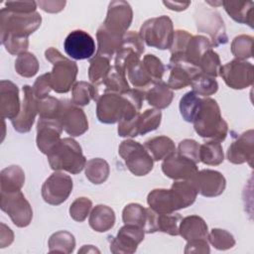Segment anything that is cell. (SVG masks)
<instances>
[{
    "label": "cell",
    "instance_id": "33",
    "mask_svg": "<svg viewBox=\"0 0 254 254\" xmlns=\"http://www.w3.org/2000/svg\"><path fill=\"white\" fill-rule=\"evenodd\" d=\"M210 49H212V45L206 37L200 35L192 36L188 43L184 57L189 63L198 67L201 57Z\"/></svg>",
    "mask_w": 254,
    "mask_h": 254
},
{
    "label": "cell",
    "instance_id": "13",
    "mask_svg": "<svg viewBox=\"0 0 254 254\" xmlns=\"http://www.w3.org/2000/svg\"><path fill=\"white\" fill-rule=\"evenodd\" d=\"M72 187V180L68 175L56 171L43 184L42 197L49 204L59 205L67 199Z\"/></svg>",
    "mask_w": 254,
    "mask_h": 254
},
{
    "label": "cell",
    "instance_id": "30",
    "mask_svg": "<svg viewBox=\"0 0 254 254\" xmlns=\"http://www.w3.org/2000/svg\"><path fill=\"white\" fill-rule=\"evenodd\" d=\"M225 12L235 22L240 24H247L253 28V2L240 1H222Z\"/></svg>",
    "mask_w": 254,
    "mask_h": 254
},
{
    "label": "cell",
    "instance_id": "9",
    "mask_svg": "<svg viewBox=\"0 0 254 254\" xmlns=\"http://www.w3.org/2000/svg\"><path fill=\"white\" fill-rule=\"evenodd\" d=\"M0 208L9 215L12 222L18 227H26L32 221V206L21 190L1 192Z\"/></svg>",
    "mask_w": 254,
    "mask_h": 254
},
{
    "label": "cell",
    "instance_id": "25",
    "mask_svg": "<svg viewBox=\"0 0 254 254\" xmlns=\"http://www.w3.org/2000/svg\"><path fill=\"white\" fill-rule=\"evenodd\" d=\"M93 86V100L97 101L99 97L105 93H119L123 94L130 89L126 74L116 68L114 65L106 74V76L99 82L92 84Z\"/></svg>",
    "mask_w": 254,
    "mask_h": 254
},
{
    "label": "cell",
    "instance_id": "34",
    "mask_svg": "<svg viewBox=\"0 0 254 254\" xmlns=\"http://www.w3.org/2000/svg\"><path fill=\"white\" fill-rule=\"evenodd\" d=\"M84 170L85 177L93 185L103 184L108 179L110 174L108 163L101 158H94L87 161Z\"/></svg>",
    "mask_w": 254,
    "mask_h": 254
},
{
    "label": "cell",
    "instance_id": "24",
    "mask_svg": "<svg viewBox=\"0 0 254 254\" xmlns=\"http://www.w3.org/2000/svg\"><path fill=\"white\" fill-rule=\"evenodd\" d=\"M21 111L19 88L10 80L0 81V113L2 119L13 120Z\"/></svg>",
    "mask_w": 254,
    "mask_h": 254
},
{
    "label": "cell",
    "instance_id": "5",
    "mask_svg": "<svg viewBox=\"0 0 254 254\" xmlns=\"http://www.w3.org/2000/svg\"><path fill=\"white\" fill-rule=\"evenodd\" d=\"M45 57L53 64V69L50 72L53 90L58 93L68 92L76 79L78 70L76 64L53 47L46 50Z\"/></svg>",
    "mask_w": 254,
    "mask_h": 254
},
{
    "label": "cell",
    "instance_id": "16",
    "mask_svg": "<svg viewBox=\"0 0 254 254\" xmlns=\"http://www.w3.org/2000/svg\"><path fill=\"white\" fill-rule=\"evenodd\" d=\"M145 230L143 227L125 224L122 226L115 237L110 236V251L114 254L136 252L138 245L144 240Z\"/></svg>",
    "mask_w": 254,
    "mask_h": 254
},
{
    "label": "cell",
    "instance_id": "48",
    "mask_svg": "<svg viewBox=\"0 0 254 254\" xmlns=\"http://www.w3.org/2000/svg\"><path fill=\"white\" fill-rule=\"evenodd\" d=\"M61 110V100L56 97L48 96L44 99H38L39 118L59 119Z\"/></svg>",
    "mask_w": 254,
    "mask_h": 254
},
{
    "label": "cell",
    "instance_id": "44",
    "mask_svg": "<svg viewBox=\"0 0 254 254\" xmlns=\"http://www.w3.org/2000/svg\"><path fill=\"white\" fill-rule=\"evenodd\" d=\"M253 37L249 35H239L231 43V53L236 60L246 61L252 58Z\"/></svg>",
    "mask_w": 254,
    "mask_h": 254
},
{
    "label": "cell",
    "instance_id": "2",
    "mask_svg": "<svg viewBox=\"0 0 254 254\" xmlns=\"http://www.w3.org/2000/svg\"><path fill=\"white\" fill-rule=\"evenodd\" d=\"M192 123L195 132L202 138L218 142L226 138L228 125L221 116L219 105L212 98H201L199 110Z\"/></svg>",
    "mask_w": 254,
    "mask_h": 254
},
{
    "label": "cell",
    "instance_id": "27",
    "mask_svg": "<svg viewBox=\"0 0 254 254\" xmlns=\"http://www.w3.org/2000/svg\"><path fill=\"white\" fill-rule=\"evenodd\" d=\"M88 223L94 231L106 232L115 224L114 210L105 204H97L89 213Z\"/></svg>",
    "mask_w": 254,
    "mask_h": 254
},
{
    "label": "cell",
    "instance_id": "11",
    "mask_svg": "<svg viewBox=\"0 0 254 254\" xmlns=\"http://www.w3.org/2000/svg\"><path fill=\"white\" fill-rule=\"evenodd\" d=\"M133 11L126 1H111L108 5L107 15L101 27L109 33L123 37L132 23Z\"/></svg>",
    "mask_w": 254,
    "mask_h": 254
},
{
    "label": "cell",
    "instance_id": "51",
    "mask_svg": "<svg viewBox=\"0 0 254 254\" xmlns=\"http://www.w3.org/2000/svg\"><path fill=\"white\" fill-rule=\"evenodd\" d=\"M199 144L192 139H185L179 143L178 154L197 164L199 162Z\"/></svg>",
    "mask_w": 254,
    "mask_h": 254
},
{
    "label": "cell",
    "instance_id": "22",
    "mask_svg": "<svg viewBox=\"0 0 254 254\" xmlns=\"http://www.w3.org/2000/svg\"><path fill=\"white\" fill-rule=\"evenodd\" d=\"M162 171L166 177L174 181H181L191 180L198 172V169L194 162L175 153L164 160Z\"/></svg>",
    "mask_w": 254,
    "mask_h": 254
},
{
    "label": "cell",
    "instance_id": "58",
    "mask_svg": "<svg viewBox=\"0 0 254 254\" xmlns=\"http://www.w3.org/2000/svg\"><path fill=\"white\" fill-rule=\"evenodd\" d=\"M163 4L165 6H167L169 9L171 10H174V11H183V10H186L190 2V1H187V2H178V1H163Z\"/></svg>",
    "mask_w": 254,
    "mask_h": 254
},
{
    "label": "cell",
    "instance_id": "42",
    "mask_svg": "<svg viewBox=\"0 0 254 254\" xmlns=\"http://www.w3.org/2000/svg\"><path fill=\"white\" fill-rule=\"evenodd\" d=\"M190 85L192 87V91L195 94L203 97H208L214 94L218 89V83L215 78L205 75L201 72L193 77Z\"/></svg>",
    "mask_w": 254,
    "mask_h": 254
},
{
    "label": "cell",
    "instance_id": "3",
    "mask_svg": "<svg viewBox=\"0 0 254 254\" xmlns=\"http://www.w3.org/2000/svg\"><path fill=\"white\" fill-rule=\"evenodd\" d=\"M48 162L54 171L79 174L85 167L86 159L80 145L72 138H64L47 154Z\"/></svg>",
    "mask_w": 254,
    "mask_h": 254
},
{
    "label": "cell",
    "instance_id": "29",
    "mask_svg": "<svg viewBox=\"0 0 254 254\" xmlns=\"http://www.w3.org/2000/svg\"><path fill=\"white\" fill-rule=\"evenodd\" d=\"M25 184V173L17 165L9 166L0 173L1 192H14L21 190Z\"/></svg>",
    "mask_w": 254,
    "mask_h": 254
},
{
    "label": "cell",
    "instance_id": "19",
    "mask_svg": "<svg viewBox=\"0 0 254 254\" xmlns=\"http://www.w3.org/2000/svg\"><path fill=\"white\" fill-rule=\"evenodd\" d=\"M23 101L19 115L11 120L14 129L19 133H27L32 129L38 114V99L33 93L32 86H23Z\"/></svg>",
    "mask_w": 254,
    "mask_h": 254
},
{
    "label": "cell",
    "instance_id": "47",
    "mask_svg": "<svg viewBox=\"0 0 254 254\" xmlns=\"http://www.w3.org/2000/svg\"><path fill=\"white\" fill-rule=\"evenodd\" d=\"M209 243L218 250H227L235 245V239L233 235L227 230L220 228H213L207 234Z\"/></svg>",
    "mask_w": 254,
    "mask_h": 254
},
{
    "label": "cell",
    "instance_id": "49",
    "mask_svg": "<svg viewBox=\"0 0 254 254\" xmlns=\"http://www.w3.org/2000/svg\"><path fill=\"white\" fill-rule=\"evenodd\" d=\"M91 208L92 201L88 197H77L71 202L69 206V215L73 220L77 222H82L86 219Z\"/></svg>",
    "mask_w": 254,
    "mask_h": 254
},
{
    "label": "cell",
    "instance_id": "53",
    "mask_svg": "<svg viewBox=\"0 0 254 254\" xmlns=\"http://www.w3.org/2000/svg\"><path fill=\"white\" fill-rule=\"evenodd\" d=\"M32 89L37 99H44L48 97L50 91L53 89L50 79V72L40 75L34 82Z\"/></svg>",
    "mask_w": 254,
    "mask_h": 254
},
{
    "label": "cell",
    "instance_id": "14",
    "mask_svg": "<svg viewBox=\"0 0 254 254\" xmlns=\"http://www.w3.org/2000/svg\"><path fill=\"white\" fill-rule=\"evenodd\" d=\"M59 120L63 129L71 137L80 136L88 129V121L85 113L69 100H61Z\"/></svg>",
    "mask_w": 254,
    "mask_h": 254
},
{
    "label": "cell",
    "instance_id": "26",
    "mask_svg": "<svg viewBox=\"0 0 254 254\" xmlns=\"http://www.w3.org/2000/svg\"><path fill=\"white\" fill-rule=\"evenodd\" d=\"M179 234L187 241L206 238L208 228L206 222L198 215H190L182 218L179 225Z\"/></svg>",
    "mask_w": 254,
    "mask_h": 254
},
{
    "label": "cell",
    "instance_id": "12",
    "mask_svg": "<svg viewBox=\"0 0 254 254\" xmlns=\"http://www.w3.org/2000/svg\"><path fill=\"white\" fill-rule=\"evenodd\" d=\"M145 51L144 42L139 34L129 31L122 39L119 50L115 55L114 66L126 74L127 68L134 63L140 61Z\"/></svg>",
    "mask_w": 254,
    "mask_h": 254
},
{
    "label": "cell",
    "instance_id": "50",
    "mask_svg": "<svg viewBox=\"0 0 254 254\" xmlns=\"http://www.w3.org/2000/svg\"><path fill=\"white\" fill-rule=\"evenodd\" d=\"M141 62L145 70L148 72L154 82L162 80L163 74L165 72V65L160 59L154 55L148 54L143 58V61Z\"/></svg>",
    "mask_w": 254,
    "mask_h": 254
},
{
    "label": "cell",
    "instance_id": "21",
    "mask_svg": "<svg viewBox=\"0 0 254 254\" xmlns=\"http://www.w3.org/2000/svg\"><path fill=\"white\" fill-rule=\"evenodd\" d=\"M63 126L59 119L39 118L37 123V147L47 155L60 141Z\"/></svg>",
    "mask_w": 254,
    "mask_h": 254
},
{
    "label": "cell",
    "instance_id": "55",
    "mask_svg": "<svg viewBox=\"0 0 254 254\" xmlns=\"http://www.w3.org/2000/svg\"><path fill=\"white\" fill-rule=\"evenodd\" d=\"M209 252H210V249H209V245H208L206 238L190 240V241H188L186 248H185L186 254H190V253L208 254Z\"/></svg>",
    "mask_w": 254,
    "mask_h": 254
},
{
    "label": "cell",
    "instance_id": "32",
    "mask_svg": "<svg viewBox=\"0 0 254 254\" xmlns=\"http://www.w3.org/2000/svg\"><path fill=\"white\" fill-rule=\"evenodd\" d=\"M97 38V55L103 56L110 60L113 56L116 55L119 47L121 45L123 37H118L106 31L101 26L98 28L96 32Z\"/></svg>",
    "mask_w": 254,
    "mask_h": 254
},
{
    "label": "cell",
    "instance_id": "23",
    "mask_svg": "<svg viewBox=\"0 0 254 254\" xmlns=\"http://www.w3.org/2000/svg\"><path fill=\"white\" fill-rule=\"evenodd\" d=\"M227 159L230 163L240 165L248 163L252 167L254 158V132L252 129L243 132L227 150Z\"/></svg>",
    "mask_w": 254,
    "mask_h": 254
},
{
    "label": "cell",
    "instance_id": "46",
    "mask_svg": "<svg viewBox=\"0 0 254 254\" xmlns=\"http://www.w3.org/2000/svg\"><path fill=\"white\" fill-rule=\"evenodd\" d=\"M93 99V86L86 81H78L71 88V102L77 106L89 104Z\"/></svg>",
    "mask_w": 254,
    "mask_h": 254
},
{
    "label": "cell",
    "instance_id": "18",
    "mask_svg": "<svg viewBox=\"0 0 254 254\" xmlns=\"http://www.w3.org/2000/svg\"><path fill=\"white\" fill-rule=\"evenodd\" d=\"M197 193L205 197L220 195L226 187L224 176L214 170H201L191 179Z\"/></svg>",
    "mask_w": 254,
    "mask_h": 254
},
{
    "label": "cell",
    "instance_id": "6",
    "mask_svg": "<svg viewBox=\"0 0 254 254\" xmlns=\"http://www.w3.org/2000/svg\"><path fill=\"white\" fill-rule=\"evenodd\" d=\"M174 26L168 16L151 18L143 23L139 36L147 46L159 50L170 49L174 39Z\"/></svg>",
    "mask_w": 254,
    "mask_h": 254
},
{
    "label": "cell",
    "instance_id": "38",
    "mask_svg": "<svg viewBox=\"0 0 254 254\" xmlns=\"http://www.w3.org/2000/svg\"><path fill=\"white\" fill-rule=\"evenodd\" d=\"M162 120V112L159 109H146L137 118L138 135H145L156 130Z\"/></svg>",
    "mask_w": 254,
    "mask_h": 254
},
{
    "label": "cell",
    "instance_id": "4",
    "mask_svg": "<svg viewBox=\"0 0 254 254\" xmlns=\"http://www.w3.org/2000/svg\"><path fill=\"white\" fill-rule=\"evenodd\" d=\"M42 23V17L38 12L16 13L2 8L0 11V40L7 37L28 38Z\"/></svg>",
    "mask_w": 254,
    "mask_h": 254
},
{
    "label": "cell",
    "instance_id": "1",
    "mask_svg": "<svg viewBox=\"0 0 254 254\" xmlns=\"http://www.w3.org/2000/svg\"><path fill=\"white\" fill-rule=\"evenodd\" d=\"M197 190L191 180L175 181L170 190L155 189L148 193L147 202L158 213H173L191 205Z\"/></svg>",
    "mask_w": 254,
    "mask_h": 254
},
{
    "label": "cell",
    "instance_id": "7",
    "mask_svg": "<svg viewBox=\"0 0 254 254\" xmlns=\"http://www.w3.org/2000/svg\"><path fill=\"white\" fill-rule=\"evenodd\" d=\"M118 153L124 160L128 170L137 177L146 176L153 169V158L145 146L139 142L132 139L122 141L119 145Z\"/></svg>",
    "mask_w": 254,
    "mask_h": 254
},
{
    "label": "cell",
    "instance_id": "36",
    "mask_svg": "<svg viewBox=\"0 0 254 254\" xmlns=\"http://www.w3.org/2000/svg\"><path fill=\"white\" fill-rule=\"evenodd\" d=\"M49 252H59L69 254L73 252L75 247L74 236L65 230H61L55 232L51 235L49 242Z\"/></svg>",
    "mask_w": 254,
    "mask_h": 254
},
{
    "label": "cell",
    "instance_id": "35",
    "mask_svg": "<svg viewBox=\"0 0 254 254\" xmlns=\"http://www.w3.org/2000/svg\"><path fill=\"white\" fill-rule=\"evenodd\" d=\"M223 160L224 154L220 142L211 140L199 146V162L208 166H217Z\"/></svg>",
    "mask_w": 254,
    "mask_h": 254
},
{
    "label": "cell",
    "instance_id": "54",
    "mask_svg": "<svg viewBox=\"0 0 254 254\" xmlns=\"http://www.w3.org/2000/svg\"><path fill=\"white\" fill-rule=\"evenodd\" d=\"M5 8L16 13H34L37 12V2L35 1H8L5 2Z\"/></svg>",
    "mask_w": 254,
    "mask_h": 254
},
{
    "label": "cell",
    "instance_id": "10",
    "mask_svg": "<svg viewBox=\"0 0 254 254\" xmlns=\"http://www.w3.org/2000/svg\"><path fill=\"white\" fill-rule=\"evenodd\" d=\"M218 75L230 88L244 89L253 84L254 67L249 62L235 59L221 65Z\"/></svg>",
    "mask_w": 254,
    "mask_h": 254
},
{
    "label": "cell",
    "instance_id": "43",
    "mask_svg": "<svg viewBox=\"0 0 254 254\" xmlns=\"http://www.w3.org/2000/svg\"><path fill=\"white\" fill-rule=\"evenodd\" d=\"M147 218V208L139 203H129L122 211V219L125 224H133L140 227L145 226Z\"/></svg>",
    "mask_w": 254,
    "mask_h": 254
},
{
    "label": "cell",
    "instance_id": "37",
    "mask_svg": "<svg viewBox=\"0 0 254 254\" xmlns=\"http://www.w3.org/2000/svg\"><path fill=\"white\" fill-rule=\"evenodd\" d=\"M201 104V98L192 90L187 92L180 100V112L185 121L192 123Z\"/></svg>",
    "mask_w": 254,
    "mask_h": 254
},
{
    "label": "cell",
    "instance_id": "17",
    "mask_svg": "<svg viewBox=\"0 0 254 254\" xmlns=\"http://www.w3.org/2000/svg\"><path fill=\"white\" fill-rule=\"evenodd\" d=\"M64 48L65 54L73 60L90 59L95 53V42L93 38L82 30L70 32L64 42Z\"/></svg>",
    "mask_w": 254,
    "mask_h": 254
},
{
    "label": "cell",
    "instance_id": "40",
    "mask_svg": "<svg viewBox=\"0 0 254 254\" xmlns=\"http://www.w3.org/2000/svg\"><path fill=\"white\" fill-rule=\"evenodd\" d=\"M110 69H111L110 60L96 54L90 60L89 67H88V78L91 84H95L101 81L106 76V74L109 72Z\"/></svg>",
    "mask_w": 254,
    "mask_h": 254
},
{
    "label": "cell",
    "instance_id": "57",
    "mask_svg": "<svg viewBox=\"0 0 254 254\" xmlns=\"http://www.w3.org/2000/svg\"><path fill=\"white\" fill-rule=\"evenodd\" d=\"M14 240V233L10 227L3 222L0 223V248L9 246Z\"/></svg>",
    "mask_w": 254,
    "mask_h": 254
},
{
    "label": "cell",
    "instance_id": "15",
    "mask_svg": "<svg viewBox=\"0 0 254 254\" xmlns=\"http://www.w3.org/2000/svg\"><path fill=\"white\" fill-rule=\"evenodd\" d=\"M170 75L168 79V86L171 89H182L190 85L193 77L200 72L199 68L189 63L184 56H171Z\"/></svg>",
    "mask_w": 254,
    "mask_h": 254
},
{
    "label": "cell",
    "instance_id": "59",
    "mask_svg": "<svg viewBox=\"0 0 254 254\" xmlns=\"http://www.w3.org/2000/svg\"><path fill=\"white\" fill-rule=\"evenodd\" d=\"M85 252H97L99 253V250L93 247L92 245H83L80 250H78V253H85Z\"/></svg>",
    "mask_w": 254,
    "mask_h": 254
},
{
    "label": "cell",
    "instance_id": "20",
    "mask_svg": "<svg viewBox=\"0 0 254 254\" xmlns=\"http://www.w3.org/2000/svg\"><path fill=\"white\" fill-rule=\"evenodd\" d=\"M182 218L180 213H158L149 207L147 208L144 230L146 233L161 231L172 236H177L179 235V225Z\"/></svg>",
    "mask_w": 254,
    "mask_h": 254
},
{
    "label": "cell",
    "instance_id": "52",
    "mask_svg": "<svg viewBox=\"0 0 254 254\" xmlns=\"http://www.w3.org/2000/svg\"><path fill=\"white\" fill-rule=\"evenodd\" d=\"M192 36L185 30H177L174 32V39L170 48L171 56H184L190 39Z\"/></svg>",
    "mask_w": 254,
    "mask_h": 254
},
{
    "label": "cell",
    "instance_id": "39",
    "mask_svg": "<svg viewBox=\"0 0 254 254\" xmlns=\"http://www.w3.org/2000/svg\"><path fill=\"white\" fill-rule=\"evenodd\" d=\"M126 74L131 84L138 89L148 88L155 83L153 79L150 77V75L148 74V72L145 70L141 61L132 64L127 68Z\"/></svg>",
    "mask_w": 254,
    "mask_h": 254
},
{
    "label": "cell",
    "instance_id": "28",
    "mask_svg": "<svg viewBox=\"0 0 254 254\" xmlns=\"http://www.w3.org/2000/svg\"><path fill=\"white\" fill-rule=\"evenodd\" d=\"M174 98L173 90L163 80L152 84L145 92V99L156 109L167 108Z\"/></svg>",
    "mask_w": 254,
    "mask_h": 254
},
{
    "label": "cell",
    "instance_id": "41",
    "mask_svg": "<svg viewBox=\"0 0 254 254\" xmlns=\"http://www.w3.org/2000/svg\"><path fill=\"white\" fill-rule=\"evenodd\" d=\"M15 70L23 77H32L39 70V62L32 53H22L15 61Z\"/></svg>",
    "mask_w": 254,
    "mask_h": 254
},
{
    "label": "cell",
    "instance_id": "45",
    "mask_svg": "<svg viewBox=\"0 0 254 254\" xmlns=\"http://www.w3.org/2000/svg\"><path fill=\"white\" fill-rule=\"evenodd\" d=\"M220 66H221V63H220L219 56L212 49L207 50L203 54L198 64V68L201 73L214 78L218 76Z\"/></svg>",
    "mask_w": 254,
    "mask_h": 254
},
{
    "label": "cell",
    "instance_id": "56",
    "mask_svg": "<svg viewBox=\"0 0 254 254\" xmlns=\"http://www.w3.org/2000/svg\"><path fill=\"white\" fill-rule=\"evenodd\" d=\"M65 3V1H39L37 2V5H39L45 12L58 13L64 9Z\"/></svg>",
    "mask_w": 254,
    "mask_h": 254
},
{
    "label": "cell",
    "instance_id": "8",
    "mask_svg": "<svg viewBox=\"0 0 254 254\" xmlns=\"http://www.w3.org/2000/svg\"><path fill=\"white\" fill-rule=\"evenodd\" d=\"M194 21L198 32L205 33L211 38L212 47H218L227 43L228 38L220 14L212 8L197 5L194 12Z\"/></svg>",
    "mask_w": 254,
    "mask_h": 254
},
{
    "label": "cell",
    "instance_id": "31",
    "mask_svg": "<svg viewBox=\"0 0 254 254\" xmlns=\"http://www.w3.org/2000/svg\"><path fill=\"white\" fill-rule=\"evenodd\" d=\"M144 146L154 161L165 160L176 153L175 143L167 136L153 137L147 140Z\"/></svg>",
    "mask_w": 254,
    "mask_h": 254
}]
</instances>
